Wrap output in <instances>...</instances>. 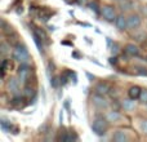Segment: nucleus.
Returning <instances> with one entry per match:
<instances>
[{
	"instance_id": "nucleus-1",
	"label": "nucleus",
	"mask_w": 147,
	"mask_h": 142,
	"mask_svg": "<svg viewBox=\"0 0 147 142\" xmlns=\"http://www.w3.org/2000/svg\"><path fill=\"white\" fill-rule=\"evenodd\" d=\"M107 128H109V119L105 118L103 115H97V116L93 119L92 131H93L94 135H97V136L106 135Z\"/></svg>"
},
{
	"instance_id": "nucleus-2",
	"label": "nucleus",
	"mask_w": 147,
	"mask_h": 142,
	"mask_svg": "<svg viewBox=\"0 0 147 142\" xmlns=\"http://www.w3.org/2000/svg\"><path fill=\"white\" fill-rule=\"evenodd\" d=\"M13 60L20 64H28V60H30V53H28L27 48L25 45H21L18 44L14 49H13Z\"/></svg>"
},
{
	"instance_id": "nucleus-3",
	"label": "nucleus",
	"mask_w": 147,
	"mask_h": 142,
	"mask_svg": "<svg viewBox=\"0 0 147 142\" xmlns=\"http://www.w3.org/2000/svg\"><path fill=\"white\" fill-rule=\"evenodd\" d=\"M31 74H32V71H31V67L28 66V64H21L20 65L17 75H18V80H20L22 84H27L28 81H30Z\"/></svg>"
},
{
	"instance_id": "nucleus-4",
	"label": "nucleus",
	"mask_w": 147,
	"mask_h": 142,
	"mask_svg": "<svg viewBox=\"0 0 147 142\" xmlns=\"http://www.w3.org/2000/svg\"><path fill=\"white\" fill-rule=\"evenodd\" d=\"M101 14L107 22H115V20L117 17L115 7H112V5H103V7H101Z\"/></svg>"
},
{
	"instance_id": "nucleus-5",
	"label": "nucleus",
	"mask_w": 147,
	"mask_h": 142,
	"mask_svg": "<svg viewBox=\"0 0 147 142\" xmlns=\"http://www.w3.org/2000/svg\"><path fill=\"white\" fill-rule=\"evenodd\" d=\"M92 102H93L94 106L99 110H103V109H107V107H109V102L106 101V98H105L102 94H98V93L92 98Z\"/></svg>"
},
{
	"instance_id": "nucleus-6",
	"label": "nucleus",
	"mask_w": 147,
	"mask_h": 142,
	"mask_svg": "<svg viewBox=\"0 0 147 142\" xmlns=\"http://www.w3.org/2000/svg\"><path fill=\"white\" fill-rule=\"evenodd\" d=\"M141 22H142V20H141V17L138 14H130L128 17V28L136 30V28H138L141 26Z\"/></svg>"
},
{
	"instance_id": "nucleus-7",
	"label": "nucleus",
	"mask_w": 147,
	"mask_h": 142,
	"mask_svg": "<svg viewBox=\"0 0 147 142\" xmlns=\"http://www.w3.org/2000/svg\"><path fill=\"white\" fill-rule=\"evenodd\" d=\"M115 26L119 31H124L128 28V18L124 14H119L115 20Z\"/></svg>"
},
{
	"instance_id": "nucleus-8",
	"label": "nucleus",
	"mask_w": 147,
	"mask_h": 142,
	"mask_svg": "<svg viewBox=\"0 0 147 142\" xmlns=\"http://www.w3.org/2000/svg\"><path fill=\"white\" fill-rule=\"evenodd\" d=\"M20 80H17L16 78H10L7 83V88L9 92H12L13 94H18V91H20Z\"/></svg>"
},
{
	"instance_id": "nucleus-9",
	"label": "nucleus",
	"mask_w": 147,
	"mask_h": 142,
	"mask_svg": "<svg viewBox=\"0 0 147 142\" xmlns=\"http://www.w3.org/2000/svg\"><path fill=\"white\" fill-rule=\"evenodd\" d=\"M112 140L115 142H127L129 138H128L127 133H125L124 131H116V132L114 133V136H112Z\"/></svg>"
},
{
	"instance_id": "nucleus-10",
	"label": "nucleus",
	"mask_w": 147,
	"mask_h": 142,
	"mask_svg": "<svg viewBox=\"0 0 147 142\" xmlns=\"http://www.w3.org/2000/svg\"><path fill=\"white\" fill-rule=\"evenodd\" d=\"M125 53L132 57L138 56V54H140V48H138L136 44H127V47H125Z\"/></svg>"
},
{
	"instance_id": "nucleus-11",
	"label": "nucleus",
	"mask_w": 147,
	"mask_h": 142,
	"mask_svg": "<svg viewBox=\"0 0 147 142\" xmlns=\"http://www.w3.org/2000/svg\"><path fill=\"white\" fill-rule=\"evenodd\" d=\"M32 36H34V41H35L36 47L39 48V52H40V53H43V52H44V47H43V41H41V40H44V39L41 38V36L39 35L35 30L32 31Z\"/></svg>"
},
{
	"instance_id": "nucleus-12",
	"label": "nucleus",
	"mask_w": 147,
	"mask_h": 142,
	"mask_svg": "<svg viewBox=\"0 0 147 142\" xmlns=\"http://www.w3.org/2000/svg\"><path fill=\"white\" fill-rule=\"evenodd\" d=\"M141 92H142V89L140 88V87H137V85H134V87H132V88L128 91V94H129V97L130 98H133V99H137V98H140V96H141Z\"/></svg>"
},
{
	"instance_id": "nucleus-13",
	"label": "nucleus",
	"mask_w": 147,
	"mask_h": 142,
	"mask_svg": "<svg viewBox=\"0 0 147 142\" xmlns=\"http://www.w3.org/2000/svg\"><path fill=\"white\" fill-rule=\"evenodd\" d=\"M96 92L98 94L105 96V94H107L110 92V87L107 85L106 83H99V84H97V87H96Z\"/></svg>"
},
{
	"instance_id": "nucleus-14",
	"label": "nucleus",
	"mask_w": 147,
	"mask_h": 142,
	"mask_svg": "<svg viewBox=\"0 0 147 142\" xmlns=\"http://www.w3.org/2000/svg\"><path fill=\"white\" fill-rule=\"evenodd\" d=\"M136 99L130 98V99H124V101L121 102V106L124 107V110H127V111H132L133 109L136 107Z\"/></svg>"
},
{
	"instance_id": "nucleus-15",
	"label": "nucleus",
	"mask_w": 147,
	"mask_h": 142,
	"mask_svg": "<svg viewBox=\"0 0 147 142\" xmlns=\"http://www.w3.org/2000/svg\"><path fill=\"white\" fill-rule=\"evenodd\" d=\"M106 118L109 119V122H119V120L121 119V115H120L116 110H114V111H110L109 114L106 115Z\"/></svg>"
},
{
	"instance_id": "nucleus-16",
	"label": "nucleus",
	"mask_w": 147,
	"mask_h": 142,
	"mask_svg": "<svg viewBox=\"0 0 147 142\" xmlns=\"http://www.w3.org/2000/svg\"><path fill=\"white\" fill-rule=\"evenodd\" d=\"M23 96L26 97V98H31V97L35 96V91H34L31 87H25V89H23Z\"/></svg>"
},
{
	"instance_id": "nucleus-17",
	"label": "nucleus",
	"mask_w": 147,
	"mask_h": 142,
	"mask_svg": "<svg viewBox=\"0 0 147 142\" xmlns=\"http://www.w3.org/2000/svg\"><path fill=\"white\" fill-rule=\"evenodd\" d=\"M10 128H12L10 122H8V120H5V119H1V129L4 131V132H10Z\"/></svg>"
},
{
	"instance_id": "nucleus-18",
	"label": "nucleus",
	"mask_w": 147,
	"mask_h": 142,
	"mask_svg": "<svg viewBox=\"0 0 147 142\" xmlns=\"http://www.w3.org/2000/svg\"><path fill=\"white\" fill-rule=\"evenodd\" d=\"M88 7L90 8L92 10H94V12H96V14H99V13H101V9H99V5L97 4V1H90L88 4Z\"/></svg>"
},
{
	"instance_id": "nucleus-19",
	"label": "nucleus",
	"mask_w": 147,
	"mask_h": 142,
	"mask_svg": "<svg viewBox=\"0 0 147 142\" xmlns=\"http://www.w3.org/2000/svg\"><path fill=\"white\" fill-rule=\"evenodd\" d=\"M140 101L142 102V103L147 105V89H142V92H141V96H140Z\"/></svg>"
},
{
	"instance_id": "nucleus-20",
	"label": "nucleus",
	"mask_w": 147,
	"mask_h": 142,
	"mask_svg": "<svg viewBox=\"0 0 147 142\" xmlns=\"http://www.w3.org/2000/svg\"><path fill=\"white\" fill-rule=\"evenodd\" d=\"M111 52H112V54H114V56L119 54V52H120V47H119V44H117V43H114V44H112V47H111Z\"/></svg>"
},
{
	"instance_id": "nucleus-21",
	"label": "nucleus",
	"mask_w": 147,
	"mask_h": 142,
	"mask_svg": "<svg viewBox=\"0 0 147 142\" xmlns=\"http://www.w3.org/2000/svg\"><path fill=\"white\" fill-rule=\"evenodd\" d=\"M0 48H1V54L3 56H5V54L8 53V44L7 43H1Z\"/></svg>"
},
{
	"instance_id": "nucleus-22",
	"label": "nucleus",
	"mask_w": 147,
	"mask_h": 142,
	"mask_svg": "<svg viewBox=\"0 0 147 142\" xmlns=\"http://www.w3.org/2000/svg\"><path fill=\"white\" fill-rule=\"evenodd\" d=\"M137 74H140V75H146L147 76V69L146 67H138L137 69Z\"/></svg>"
},
{
	"instance_id": "nucleus-23",
	"label": "nucleus",
	"mask_w": 147,
	"mask_h": 142,
	"mask_svg": "<svg viewBox=\"0 0 147 142\" xmlns=\"http://www.w3.org/2000/svg\"><path fill=\"white\" fill-rule=\"evenodd\" d=\"M141 128H142V131L147 135V120H145V122H142V124H141Z\"/></svg>"
},
{
	"instance_id": "nucleus-24",
	"label": "nucleus",
	"mask_w": 147,
	"mask_h": 142,
	"mask_svg": "<svg viewBox=\"0 0 147 142\" xmlns=\"http://www.w3.org/2000/svg\"><path fill=\"white\" fill-rule=\"evenodd\" d=\"M79 5H88L89 4V0H76Z\"/></svg>"
},
{
	"instance_id": "nucleus-25",
	"label": "nucleus",
	"mask_w": 147,
	"mask_h": 142,
	"mask_svg": "<svg viewBox=\"0 0 147 142\" xmlns=\"http://www.w3.org/2000/svg\"><path fill=\"white\" fill-rule=\"evenodd\" d=\"M110 64H111V65H116V64H117L116 56H114V57H111V58H110Z\"/></svg>"
}]
</instances>
